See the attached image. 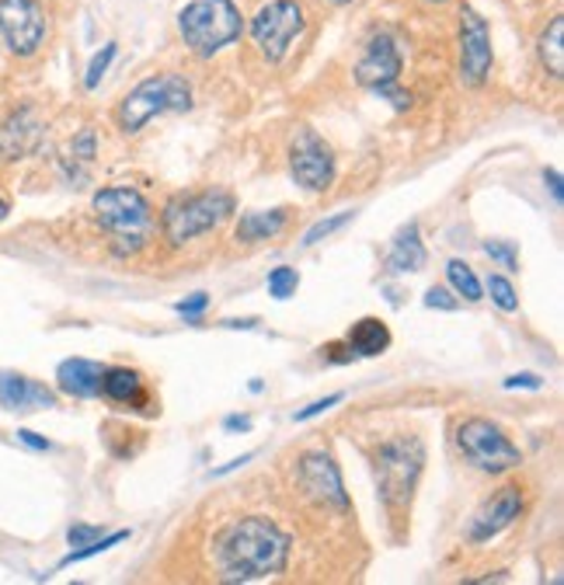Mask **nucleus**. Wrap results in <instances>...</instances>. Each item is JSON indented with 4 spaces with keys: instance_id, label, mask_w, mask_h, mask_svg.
Masks as SVG:
<instances>
[{
    "instance_id": "obj_1",
    "label": "nucleus",
    "mask_w": 564,
    "mask_h": 585,
    "mask_svg": "<svg viewBox=\"0 0 564 585\" xmlns=\"http://www.w3.org/2000/svg\"><path fill=\"white\" fill-rule=\"evenodd\" d=\"M290 561V537L266 516H248L220 537L216 564L227 582H258L279 575Z\"/></svg>"
},
{
    "instance_id": "obj_2",
    "label": "nucleus",
    "mask_w": 564,
    "mask_h": 585,
    "mask_svg": "<svg viewBox=\"0 0 564 585\" xmlns=\"http://www.w3.org/2000/svg\"><path fill=\"white\" fill-rule=\"evenodd\" d=\"M94 220H98L102 231L111 237V248L116 255H133L150 241V231H154V210L150 202L137 192V188H102L91 202Z\"/></svg>"
},
{
    "instance_id": "obj_3",
    "label": "nucleus",
    "mask_w": 564,
    "mask_h": 585,
    "mask_svg": "<svg viewBox=\"0 0 564 585\" xmlns=\"http://www.w3.org/2000/svg\"><path fill=\"white\" fill-rule=\"evenodd\" d=\"M178 28L185 46L202 60H210L220 49H227L240 39L244 17L234 0H192L178 14Z\"/></svg>"
},
{
    "instance_id": "obj_4",
    "label": "nucleus",
    "mask_w": 564,
    "mask_h": 585,
    "mask_svg": "<svg viewBox=\"0 0 564 585\" xmlns=\"http://www.w3.org/2000/svg\"><path fill=\"white\" fill-rule=\"evenodd\" d=\"M425 464V446L419 436H398L387 440L380 449H376V488H380V499L387 502L390 513H404L411 505V495H415V484Z\"/></svg>"
},
{
    "instance_id": "obj_5",
    "label": "nucleus",
    "mask_w": 564,
    "mask_h": 585,
    "mask_svg": "<svg viewBox=\"0 0 564 585\" xmlns=\"http://www.w3.org/2000/svg\"><path fill=\"white\" fill-rule=\"evenodd\" d=\"M192 108V87L178 73H157V78L140 81L119 105L122 133H140V129L164 112H188Z\"/></svg>"
},
{
    "instance_id": "obj_6",
    "label": "nucleus",
    "mask_w": 564,
    "mask_h": 585,
    "mask_svg": "<svg viewBox=\"0 0 564 585\" xmlns=\"http://www.w3.org/2000/svg\"><path fill=\"white\" fill-rule=\"evenodd\" d=\"M234 213V196L231 192H199V196H178L164 206V217H161V226H164V237L181 248L192 237L213 231L223 220Z\"/></svg>"
},
{
    "instance_id": "obj_7",
    "label": "nucleus",
    "mask_w": 564,
    "mask_h": 585,
    "mask_svg": "<svg viewBox=\"0 0 564 585\" xmlns=\"http://www.w3.org/2000/svg\"><path fill=\"white\" fill-rule=\"evenodd\" d=\"M454 440H457V449L463 453V460L470 467L484 470V475H502V470H513L522 464L519 446L487 419H463L457 425Z\"/></svg>"
},
{
    "instance_id": "obj_8",
    "label": "nucleus",
    "mask_w": 564,
    "mask_h": 585,
    "mask_svg": "<svg viewBox=\"0 0 564 585\" xmlns=\"http://www.w3.org/2000/svg\"><path fill=\"white\" fill-rule=\"evenodd\" d=\"M401 49H398V39H393L390 32H380L373 35L360 67H355V81L363 87L376 91L380 98L393 102V108L404 112L411 105V94L398 91V78H401Z\"/></svg>"
},
{
    "instance_id": "obj_9",
    "label": "nucleus",
    "mask_w": 564,
    "mask_h": 585,
    "mask_svg": "<svg viewBox=\"0 0 564 585\" xmlns=\"http://www.w3.org/2000/svg\"><path fill=\"white\" fill-rule=\"evenodd\" d=\"M304 25H307V17L296 0H272V4H266L255 14L251 35H255L261 56H266L269 63H279L282 56L290 52L296 35L304 32Z\"/></svg>"
},
{
    "instance_id": "obj_10",
    "label": "nucleus",
    "mask_w": 564,
    "mask_h": 585,
    "mask_svg": "<svg viewBox=\"0 0 564 585\" xmlns=\"http://www.w3.org/2000/svg\"><path fill=\"white\" fill-rule=\"evenodd\" d=\"M0 39L14 56H35L46 39V11L39 0H0Z\"/></svg>"
},
{
    "instance_id": "obj_11",
    "label": "nucleus",
    "mask_w": 564,
    "mask_h": 585,
    "mask_svg": "<svg viewBox=\"0 0 564 585\" xmlns=\"http://www.w3.org/2000/svg\"><path fill=\"white\" fill-rule=\"evenodd\" d=\"M290 172L296 185H304L307 192H325L334 182V154L314 129H299L296 133L290 150Z\"/></svg>"
},
{
    "instance_id": "obj_12",
    "label": "nucleus",
    "mask_w": 564,
    "mask_h": 585,
    "mask_svg": "<svg viewBox=\"0 0 564 585\" xmlns=\"http://www.w3.org/2000/svg\"><path fill=\"white\" fill-rule=\"evenodd\" d=\"M487 70H492V32H487V22L474 8H463V14H460V81L467 87H478L487 81Z\"/></svg>"
},
{
    "instance_id": "obj_13",
    "label": "nucleus",
    "mask_w": 564,
    "mask_h": 585,
    "mask_svg": "<svg viewBox=\"0 0 564 585\" xmlns=\"http://www.w3.org/2000/svg\"><path fill=\"white\" fill-rule=\"evenodd\" d=\"M299 484H304V492H310L317 502L349 508L342 475H338V464L328 453H304V457H299Z\"/></svg>"
},
{
    "instance_id": "obj_14",
    "label": "nucleus",
    "mask_w": 564,
    "mask_h": 585,
    "mask_svg": "<svg viewBox=\"0 0 564 585\" xmlns=\"http://www.w3.org/2000/svg\"><path fill=\"white\" fill-rule=\"evenodd\" d=\"M519 508H522V492H519V488L516 484L498 488V492L478 508V516L470 519V534L467 537L474 540V543H484V540L498 537L505 526H509L519 516Z\"/></svg>"
},
{
    "instance_id": "obj_15",
    "label": "nucleus",
    "mask_w": 564,
    "mask_h": 585,
    "mask_svg": "<svg viewBox=\"0 0 564 585\" xmlns=\"http://www.w3.org/2000/svg\"><path fill=\"white\" fill-rule=\"evenodd\" d=\"M43 143V119L35 108H17L0 126V157L4 161H22L35 147Z\"/></svg>"
},
{
    "instance_id": "obj_16",
    "label": "nucleus",
    "mask_w": 564,
    "mask_h": 585,
    "mask_svg": "<svg viewBox=\"0 0 564 585\" xmlns=\"http://www.w3.org/2000/svg\"><path fill=\"white\" fill-rule=\"evenodd\" d=\"M0 408L17 411V414L49 411V408H56V394L46 384L32 381V376L0 370Z\"/></svg>"
},
{
    "instance_id": "obj_17",
    "label": "nucleus",
    "mask_w": 564,
    "mask_h": 585,
    "mask_svg": "<svg viewBox=\"0 0 564 585\" xmlns=\"http://www.w3.org/2000/svg\"><path fill=\"white\" fill-rule=\"evenodd\" d=\"M102 376H105V366L94 363V360H63L60 370H56V384H60L63 394L70 398H98L102 394Z\"/></svg>"
},
{
    "instance_id": "obj_18",
    "label": "nucleus",
    "mask_w": 564,
    "mask_h": 585,
    "mask_svg": "<svg viewBox=\"0 0 564 585\" xmlns=\"http://www.w3.org/2000/svg\"><path fill=\"white\" fill-rule=\"evenodd\" d=\"M425 266V244L419 234V223H408L398 231L390 244V255H387V269L390 272H419Z\"/></svg>"
},
{
    "instance_id": "obj_19",
    "label": "nucleus",
    "mask_w": 564,
    "mask_h": 585,
    "mask_svg": "<svg viewBox=\"0 0 564 585\" xmlns=\"http://www.w3.org/2000/svg\"><path fill=\"white\" fill-rule=\"evenodd\" d=\"M345 342L352 346L355 355L373 360V355H380V352L390 349V328L384 325L380 317H363V320H355V325H352Z\"/></svg>"
},
{
    "instance_id": "obj_20",
    "label": "nucleus",
    "mask_w": 564,
    "mask_h": 585,
    "mask_svg": "<svg viewBox=\"0 0 564 585\" xmlns=\"http://www.w3.org/2000/svg\"><path fill=\"white\" fill-rule=\"evenodd\" d=\"M290 223V206H279V210H261V213H244L237 223V241L255 244V241H269L282 234V226Z\"/></svg>"
},
{
    "instance_id": "obj_21",
    "label": "nucleus",
    "mask_w": 564,
    "mask_h": 585,
    "mask_svg": "<svg viewBox=\"0 0 564 585\" xmlns=\"http://www.w3.org/2000/svg\"><path fill=\"white\" fill-rule=\"evenodd\" d=\"M102 394L111 405H140L143 401V376L137 370H105L102 376Z\"/></svg>"
},
{
    "instance_id": "obj_22",
    "label": "nucleus",
    "mask_w": 564,
    "mask_h": 585,
    "mask_svg": "<svg viewBox=\"0 0 564 585\" xmlns=\"http://www.w3.org/2000/svg\"><path fill=\"white\" fill-rule=\"evenodd\" d=\"M540 60L554 73V78L564 73V17H554V22L548 25V32L540 35Z\"/></svg>"
},
{
    "instance_id": "obj_23",
    "label": "nucleus",
    "mask_w": 564,
    "mask_h": 585,
    "mask_svg": "<svg viewBox=\"0 0 564 585\" xmlns=\"http://www.w3.org/2000/svg\"><path fill=\"white\" fill-rule=\"evenodd\" d=\"M446 276H449V282H454V290H457L463 300H470V304H478V300H481V282H478L474 269H470L467 261L454 258V261H449V266H446Z\"/></svg>"
},
{
    "instance_id": "obj_24",
    "label": "nucleus",
    "mask_w": 564,
    "mask_h": 585,
    "mask_svg": "<svg viewBox=\"0 0 564 585\" xmlns=\"http://www.w3.org/2000/svg\"><path fill=\"white\" fill-rule=\"evenodd\" d=\"M116 52H119V46L116 43H105L98 52L91 56V63H87V73H84V87L87 91H94L102 84V78L108 73V67H111V60H116Z\"/></svg>"
},
{
    "instance_id": "obj_25",
    "label": "nucleus",
    "mask_w": 564,
    "mask_h": 585,
    "mask_svg": "<svg viewBox=\"0 0 564 585\" xmlns=\"http://www.w3.org/2000/svg\"><path fill=\"white\" fill-rule=\"evenodd\" d=\"M129 534L126 530H119V534H108V537H98V540H91L87 547H73V551L63 558V569L67 564H78V561H84V558H94V554H102V551H108V547H116V543H122Z\"/></svg>"
},
{
    "instance_id": "obj_26",
    "label": "nucleus",
    "mask_w": 564,
    "mask_h": 585,
    "mask_svg": "<svg viewBox=\"0 0 564 585\" xmlns=\"http://www.w3.org/2000/svg\"><path fill=\"white\" fill-rule=\"evenodd\" d=\"M296 286H299L296 269H290V266L272 269V276H269V293H272L275 300H290V296L296 293Z\"/></svg>"
},
{
    "instance_id": "obj_27",
    "label": "nucleus",
    "mask_w": 564,
    "mask_h": 585,
    "mask_svg": "<svg viewBox=\"0 0 564 585\" xmlns=\"http://www.w3.org/2000/svg\"><path fill=\"white\" fill-rule=\"evenodd\" d=\"M352 210H342V213H334V217H328V220H321V223H314L310 231H307V237H304V244L310 248V244H317V241H325V237H331L334 231H342L345 223H352Z\"/></svg>"
},
{
    "instance_id": "obj_28",
    "label": "nucleus",
    "mask_w": 564,
    "mask_h": 585,
    "mask_svg": "<svg viewBox=\"0 0 564 585\" xmlns=\"http://www.w3.org/2000/svg\"><path fill=\"white\" fill-rule=\"evenodd\" d=\"M487 293H492V300L502 307V311H516L519 307V300H516V290H513V282L505 279V276H487Z\"/></svg>"
},
{
    "instance_id": "obj_29",
    "label": "nucleus",
    "mask_w": 564,
    "mask_h": 585,
    "mask_svg": "<svg viewBox=\"0 0 564 585\" xmlns=\"http://www.w3.org/2000/svg\"><path fill=\"white\" fill-rule=\"evenodd\" d=\"M425 307H432V311H457L460 300L449 293V290H443V286H432L425 293Z\"/></svg>"
},
{
    "instance_id": "obj_30",
    "label": "nucleus",
    "mask_w": 564,
    "mask_h": 585,
    "mask_svg": "<svg viewBox=\"0 0 564 585\" xmlns=\"http://www.w3.org/2000/svg\"><path fill=\"white\" fill-rule=\"evenodd\" d=\"M210 307V296L205 293H196V296H188V300H181V304H175V311L185 317V320H199V314Z\"/></svg>"
},
{
    "instance_id": "obj_31",
    "label": "nucleus",
    "mask_w": 564,
    "mask_h": 585,
    "mask_svg": "<svg viewBox=\"0 0 564 585\" xmlns=\"http://www.w3.org/2000/svg\"><path fill=\"white\" fill-rule=\"evenodd\" d=\"M484 251L492 255L495 261H502V269H516V251H513V244H502V241H487L484 244Z\"/></svg>"
},
{
    "instance_id": "obj_32",
    "label": "nucleus",
    "mask_w": 564,
    "mask_h": 585,
    "mask_svg": "<svg viewBox=\"0 0 564 585\" xmlns=\"http://www.w3.org/2000/svg\"><path fill=\"white\" fill-rule=\"evenodd\" d=\"M338 401H342V394H328V398H321V401L307 405L304 411H296L293 419H296V422H310V419H317V414H325L328 408H334Z\"/></svg>"
},
{
    "instance_id": "obj_33",
    "label": "nucleus",
    "mask_w": 564,
    "mask_h": 585,
    "mask_svg": "<svg viewBox=\"0 0 564 585\" xmlns=\"http://www.w3.org/2000/svg\"><path fill=\"white\" fill-rule=\"evenodd\" d=\"M98 537H102V530H98V526H87V523L70 526V534H67L70 547H87L91 540H98Z\"/></svg>"
},
{
    "instance_id": "obj_34",
    "label": "nucleus",
    "mask_w": 564,
    "mask_h": 585,
    "mask_svg": "<svg viewBox=\"0 0 564 585\" xmlns=\"http://www.w3.org/2000/svg\"><path fill=\"white\" fill-rule=\"evenodd\" d=\"M73 157H81V161L94 157V129H81V137L73 140Z\"/></svg>"
},
{
    "instance_id": "obj_35",
    "label": "nucleus",
    "mask_w": 564,
    "mask_h": 585,
    "mask_svg": "<svg viewBox=\"0 0 564 585\" xmlns=\"http://www.w3.org/2000/svg\"><path fill=\"white\" fill-rule=\"evenodd\" d=\"M505 387H509V390H516V387L540 390V387H543V381H540L537 373H516V376H509V381H505Z\"/></svg>"
},
{
    "instance_id": "obj_36",
    "label": "nucleus",
    "mask_w": 564,
    "mask_h": 585,
    "mask_svg": "<svg viewBox=\"0 0 564 585\" xmlns=\"http://www.w3.org/2000/svg\"><path fill=\"white\" fill-rule=\"evenodd\" d=\"M331 363H352L355 360V352H352V346L345 342V346H328V349H321Z\"/></svg>"
},
{
    "instance_id": "obj_37",
    "label": "nucleus",
    "mask_w": 564,
    "mask_h": 585,
    "mask_svg": "<svg viewBox=\"0 0 564 585\" xmlns=\"http://www.w3.org/2000/svg\"><path fill=\"white\" fill-rule=\"evenodd\" d=\"M17 440H22L25 446H32V449H52V443L43 440L39 432H32V429H22V432H17Z\"/></svg>"
},
{
    "instance_id": "obj_38",
    "label": "nucleus",
    "mask_w": 564,
    "mask_h": 585,
    "mask_svg": "<svg viewBox=\"0 0 564 585\" xmlns=\"http://www.w3.org/2000/svg\"><path fill=\"white\" fill-rule=\"evenodd\" d=\"M227 432H251V419H240V414H231L227 422H223Z\"/></svg>"
},
{
    "instance_id": "obj_39",
    "label": "nucleus",
    "mask_w": 564,
    "mask_h": 585,
    "mask_svg": "<svg viewBox=\"0 0 564 585\" xmlns=\"http://www.w3.org/2000/svg\"><path fill=\"white\" fill-rule=\"evenodd\" d=\"M543 182L551 185V196H554V202L561 206V199H564V192H561V175H557V172H543Z\"/></svg>"
},
{
    "instance_id": "obj_40",
    "label": "nucleus",
    "mask_w": 564,
    "mask_h": 585,
    "mask_svg": "<svg viewBox=\"0 0 564 585\" xmlns=\"http://www.w3.org/2000/svg\"><path fill=\"white\" fill-rule=\"evenodd\" d=\"M223 325H227V328H244V331H248V328H255V325H258V320H255V317H248V320H223Z\"/></svg>"
},
{
    "instance_id": "obj_41",
    "label": "nucleus",
    "mask_w": 564,
    "mask_h": 585,
    "mask_svg": "<svg viewBox=\"0 0 564 585\" xmlns=\"http://www.w3.org/2000/svg\"><path fill=\"white\" fill-rule=\"evenodd\" d=\"M8 213H11V206H8L4 199H0V223H4V220H8Z\"/></svg>"
},
{
    "instance_id": "obj_42",
    "label": "nucleus",
    "mask_w": 564,
    "mask_h": 585,
    "mask_svg": "<svg viewBox=\"0 0 564 585\" xmlns=\"http://www.w3.org/2000/svg\"><path fill=\"white\" fill-rule=\"evenodd\" d=\"M334 4H345V0H334Z\"/></svg>"
},
{
    "instance_id": "obj_43",
    "label": "nucleus",
    "mask_w": 564,
    "mask_h": 585,
    "mask_svg": "<svg viewBox=\"0 0 564 585\" xmlns=\"http://www.w3.org/2000/svg\"><path fill=\"white\" fill-rule=\"evenodd\" d=\"M436 4H443V0H436Z\"/></svg>"
}]
</instances>
